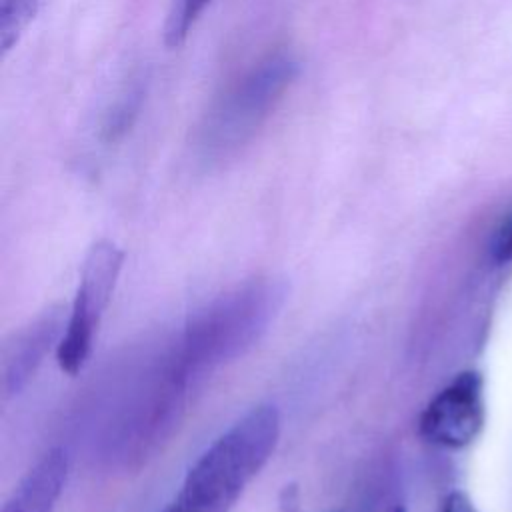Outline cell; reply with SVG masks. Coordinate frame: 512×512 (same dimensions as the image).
Returning a JSON list of instances; mask_svg holds the SVG:
<instances>
[{
  "label": "cell",
  "instance_id": "cell-1",
  "mask_svg": "<svg viewBox=\"0 0 512 512\" xmlns=\"http://www.w3.org/2000/svg\"><path fill=\"white\" fill-rule=\"evenodd\" d=\"M280 438L274 406H256L218 436L186 472L170 512H230Z\"/></svg>",
  "mask_w": 512,
  "mask_h": 512
},
{
  "label": "cell",
  "instance_id": "cell-2",
  "mask_svg": "<svg viewBox=\"0 0 512 512\" xmlns=\"http://www.w3.org/2000/svg\"><path fill=\"white\" fill-rule=\"evenodd\" d=\"M298 72L300 64L288 52L260 60L206 114L198 130L200 152L208 158L222 156L252 138Z\"/></svg>",
  "mask_w": 512,
  "mask_h": 512
},
{
  "label": "cell",
  "instance_id": "cell-3",
  "mask_svg": "<svg viewBox=\"0 0 512 512\" xmlns=\"http://www.w3.org/2000/svg\"><path fill=\"white\" fill-rule=\"evenodd\" d=\"M122 264L124 252L110 240H100L88 250L70 316L56 346L62 372L74 376L84 368L102 316L112 300Z\"/></svg>",
  "mask_w": 512,
  "mask_h": 512
},
{
  "label": "cell",
  "instance_id": "cell-4",
  "mask_svg": "<svg viewBox=\"0 0 512 512\" xmlns=\"http://www.w3.org/2000/svg\"><path fill=\"white\" fill-rule=\"evenodd\" d=\"M484 378L476 370L454 376L424 408L418 428L424 440L442 448H464L484 426Z\"/></svg>",
  "mask_w": 512,
  "mask_h": 512
},
{
  "label": "cell",
  "instance_id": "cell-5",
  "mask_svg": "<svg viewBox=\"0 0 512 512\" xmlns=\"http://www.w3.org/2000/svg\"><path fill=\"white\" fill-rule=\"evenodd\" d=\"M66 474L64 450H48L6 500L2 512H52L62 494Z\"/></svg>",
  "mask_w": 512,
  "mask_h": 512
},
{
  "label": "cell",
  "instance_id": "cell-6",
  "mask_svg": "<svg viewBox=\"0 0 512 512\" xmlns=\"http://www.w3.org/2000/svg\"><path fill=\"white\" fill-rule=\"evenodd\" d=\"M60 328L58 312H48L40 316L30 328L16 336L14 346H8L2 356V374L6 394L18 392L28 376L34 372L36 364L46 354L54 334Z\"/></svg>",
  "mask_w": 512,
  "mask_h": 512
},
{
  "label": "cell",
  "instance_id": "cell-7",
  "mask_svg": "<svg viewBox=\"0 0 512 512\" xmlns=\"http://www.w3.org/2000/svg\"><path fill=\"white\" fill-rule=\"evenodd\" d=\"M142 100H144L142 80L130 82V86H126L124 92L104 112V118L100 124V140L104 144H114L128 134V130L132 128L134 120L140 114Z\"/></svg>",
  "mask_w": 512,
  "mask_h": 512
},
{
  "label": "cell",
  "instance_id": "cell-8",
  "mask_svg": "<svg viewBox=\"0 0 512 512\" xmlns=\"http://www.w3.org/2000/svg\"><path fill=\"white\" fill-rule=\"evenodd\" d=\"M38 0H0V50L6 54L32 22Z\"/></svg>",
  "mask_w": 512,
  "mask_h": 512
},
{
  "label": "cell",
  "instance_id": "cell-9",
  "mask_svg": "<svg viewBox=\"0 0 512 512\" xmlns=\"http://www.w3.org/2000/svg\"><path fill=\"white\" fill-rule=\"evenodd\" d=\"M210 0H172L164 22V44L178 48Z\"/></svg>",
  "mask_w": 512,
  "mask_h": 512
},
{
  "label": "cell",
  "instance_id": "cell-10",
  "mask_svg": "<svg viewBox=\"0 0 512 512\" xmlns=\"http://www.w3.org/2000/svg\"><path fill=\"white\" fill-rule=\"evenodd\" d=\"M492 258L498 264L512 262V218L504 222V226L496 232L492 240Z\"/></svg>",
  "mask_w": 512,
  "mask_h": 512
},
{
  "label": "cell",
  "instance_id": "cell-11",
  "mask_svg": "<svg viewBox=\"0 0 512 512\" xmlns=\"http://www.w3.org/2000/svg\"><path fill=\"white\" fill-rule=\"evenodd\" d=\"M440 512H478V510L464 492L456 490V492H450L444 498V502L440 506Z\"/></svg>",
  "mask_w": 512,
  "mask_h": 512
},
{
  "label": "cell",
  "instance_id": "cell-12",
  "mask_svg": "<svg viewBox=\"0 0 512 512\" xmlns=\"http://www.w3.org/2000/svg\"><path fill=\"white\" fill-rule=\"evenodd\" d=\"M282 512H300L298 510V496L296 490L290 486H286L284 494H282Z\"/></svg>",
  "mask_w": 512,
  "mask_h": 512
},
{
  "label": "cell",
  "instance_id": "cell-13",
  "mask_svg": "<svg viewBox=\"0 0 512 512\" xmlns=\"http://www.w3.org/2000/svg\"><path fill=\"white\" fill-rule=\"evenodd\" d=\"M162 512H168V510H166V508H164V510H162Z\"/></svg>",
  "mask_w": 512,
  "mask_h": 512
}]
</instances>
